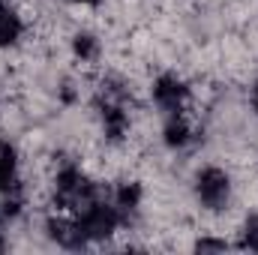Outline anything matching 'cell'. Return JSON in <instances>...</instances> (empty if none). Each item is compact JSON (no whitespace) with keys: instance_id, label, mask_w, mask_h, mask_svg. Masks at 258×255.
<instances>
[{"instance_id":"8992f818","label":"cell","mask_w":258,"mask_h":255,"mask_svg":"<svg viewBox=\"0 0 258 255\" xmlns=\"http://www.w3.org/2000/svg\"><path fill=\"white\" fill-rule=\"evenodd\" d=\"M24 207V186L15 180V174L0 177V216H15Z\"/></svg>"},{"instance_id":"ba28073f","label":"cell","mask_w":258,"mask_h":255,"mask_svg":"<svg viewBox=\"0 0 258 255\" xmlns=\"http://www.w3.org/2000/svg\"><path fill=\"white\" fill-rule=\"evenodd\" d=\"M189 135H192V129L186 123V117H180V111L171 114V120L165 123V141H168L171 147H180V144L189 141Z\"/></svg>"},{"instance_id":"3957f363","label":"cell","mask_w":258,"mask_h":255,"mask_svg":"<svg viewBox=\"0 0 258 255\" xmlns=\"http://www.w3.org/2000/svg\"><path fill=\"white\" fill-rule=\"evenodd\" d=\"M117 222H120L117 210L108 207V204H99V201L81 216V228H84L87 240H105V237H111L114 228H117Z\"/></svg>"},{"instance_id":"7c38bea8","label":"cell","mask_w":258,"mask_h":255,"mask_svg":"<svg viewBox=\"0 0 258 255\" xmlns=\"http://www.w3.org/2000/svg\"><path fill=\"white\" fill-rule=\"evenodd\" d=\"M75 54L81 60H93L96 57V39L93 36H75Z\"/></svg>"},{"instance_id":"277c9868","label":"cell","mask_w":258,"mask_h":255,"mask_svg":"<svg viewBox=\"0 0 258 255\" xmlns=\"http://www.w3.org/2000/svg\"><path fill=\"white\" fill-rule=\"evenodd\" d=\"M186 96H189V90H186L183 81H177L174 75H162V78L153 84V99H156L165 111H171V114H177V111L186 105Z\"/></svg>"},{"instance_id":"4fadbf2b","label":"cell","mask_w":258,"mask_h":255,"mask_svg":"<svg viewBox=\"0 0 258 255\" xmlns=\"http://www.w3.org/2000/svg\"><path fill=\"white\" fill-rule=\"evenodd\" d=\"M195 249L198 252H222L225 249V240H198Z\"/></svg>"},{"instance_id":"5b68a950","label":"cell","mask_w":258,"mask_h":255,"mask_svg":"<svg viewBox=\"0 0 258 255\" xmlns=\"http://www.w3.org/2000/svg\"><path fill=\"white\" fill-rule=\"evenodd\" d=\"M48 234H51V240H57L66 249H81L87 243V234H84L81 222H72V219H63V216L48 219Z\"/></svg>"},{"instance_id":"9a60e30c","label":"cell","mask_w":258,"mask_h":255,"mask_svg":"<svg viewBox=\"0 0 258 255\" xmlns=\"http://www.w3.org/2000/svg\"><path fill=\"white\" fill-rule=\"evenodd\" d=\"M75 3H96V0H75Z\"/></svg>"},{"instance_id":"5bb4252c","label":"cell","mask_w":258,"mask_h":255,"mask_svg":"<svg viewBox=\"0 0 258 255\" xmlns=\"http://www.w3.org/2000/svg\"><path fill=\"white\" fill-rule=\"evenodd\" d=\"M252 108H255V111H258V84H255V87H252Z\"/></svg>"},{"instance_id":"9c48e42d","label":"cell","mask_w":258,"mask_h":255,"mask_svg":"<svg viewBox=\"0 0 258 255\" xmlns=\"http://www.w3.org/2000/svg\"><path fill=\"white\" fill-rule=\"evenodd\" d=\"M15 174V147L0 138V177Z\"/></svg>"},{"instance_id":"6da1fadb","label":"cell","mask_w":258,"mask_h":255,"mask_svg":"<svg viewBox=\"0 0 258 255\" xmlns=\"http://www.w3.org/2000/svg\"><path fill=\"white\" fill-rule=\"evenodd\" d=\"M96 201H99L96 186H93L81 171L66 168V171L57 174V204H60V207L72 210V213H78V216H84Z\"/></svg>"},{"instance_id":"52a82bcc","label":"cell","mask_w":258,"mask_h":255,"mask_svg":"<svg viewBox=\"0 0 258 255\" xmlns=\"http://www.w3.org/2000/svg\"><path fill=\"white\" fill-rule=\"evenodd\" d=\"M21 30H24V24H21L18 12L9 9L6 3H0V48L12 45V42L21 36Z\"/></svg>"},{"instance_id":"7a4b0ae2","label":"cell","mask_w":258,"mask_h":255,"mask_svg":"<svg viewBox=\"0 0 258 255\" xmlns=\"http://www.w3.org/2000/svg\"><path fill=\"white\" fill-rule=\"evenodd\" d=\"M195 192H198V201L210 210H222L228 204V195H231V180L225 171L219 168H204L195 180Z\"/></svg>"},{"instance_id":"8fae6325","label":"cell","mask_w":258,"mask_h":255,"mask_svg":"<svg viewBox=\"0 0 258 255\" xmlns=\"http://www.w3.org/2000/svg\"><path fill=\"white\" fill-rule=\"evenodd\" d=\"M240 246L258 252V216H249V219H246V225H243V237H240Z\"/></svg>"},{"instance_id":"30bf717a","label":"cell","mask_w":258,"mask_h":255,"mask_svg":"<svg viewBox=\"0 0 258 255\" xmlns=\"http://www.w3.org/2000/svg\"><path fill=\"white\" fill-rule=\"evenodd\" d=\"M138 198H141L138 183H123V186L117 189V204H120V207H126V210L138 207Z\"/></svg>"}]
</instances>
